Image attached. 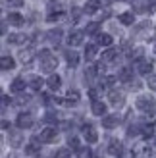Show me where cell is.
Segmentation results:
<instances>
[{
    "label": "cell",
    "instance_id": "16",
    "mask_svg": "<svg viewBox=\"0 0 156 158\" xmlns=\"http://www.w3.org/2000/svg\"><path fill=\"white\" fill-rule=\"evenodd\" d=\"M108 152H110L112 156H116V158H118L123 151H125V148H123V145H121V141H118V139H110V141H108Z\"/></svg>",
    "mask_w": 156,
    "mask_h": 158
},
{
    "label": "cell",
    "instance_id": "26",
    "mask_svg": "<svg viewBox=\"0 0 156 158\" xmlns=\"http://www.w3.org/2000/svg\"><path fill=\"white\" fill-rule=\"evenodd\" d=\"M0 68H2V72H12V69L15 68L14 56H8V54H4V56L0 58Z\"/></svg>",
    "mask_w": 156,
    "mask_h": 158
},
{
    "label": "cell",
    "instance_id": "4",
    "mask_svg": "<svg viewBox=\"0 0 156 158\" xmlns=\"http://www.w3.org/2000/svg\"><path fill=\"white\" fill-rule=\"evenodd\" d=\"M81 133H83V139L87 141V145L98 143V133H96V129H95L92 123H83L81 125Z\"/></svg>",
    "mask_w": 156,
    "mask_h": 158
},
{
    "label": "cell",
    "instance_id": "44",
    "mask_svg": "<svg viewBox=\"0 0 156 158\" xmlns=\"http://www.w3.org/2000/svg\"><path fill=\"white\" fill-rule=\"evenodd\" d=\"M12 125H10V122H8V120H2V131H6V133H10L12 129Z\"/></svg>",
    "mask_w": 156,
    "mask_h": 158
},
{
    "label": "cell",
    "instance_id": "15",
    "mask_svg": "<svg viewBox=\"0 0 156 158\" xmlns=\"http://www.w3.org/2000/svg\"><path fill=\"white\" fill-rule=\"evenodd\" d=\"M6 21L10 23V25H14V27H23L25 25V18H23L19 12H10L6 15Z\"/></svg>",
    "mask_w": 156,
    "mask_h": 158
},
{
    "label": "cell",
    "instance_id": "35",
    "mask_svg": "<svg viewBox=\"0 0 156 158\" xmlns=\"http://www.w3.org/2000/svg\"><path fill=\"white\" fill-rule=\"evenodd\" d=\"M141 131H143V125L141 123H133V125L127 127V137H139Z\"/></svg>",
    "mask_w": 156,
    "mask_h": 158
},
{
    "label": "cell",
    "instance_id": "28",
    "mask_svg": "<svg viewBox=\"0 0 156 158\" xmlns=\"http://www.w3.org/2000/svg\"><path fill=\"white\" fill-rule=\"evenodd\" d=\"M118 21L121 25H133L135 23V12H121L118 15Z\"/></svg>",
    "mask_w": 156,
    "mask_h": 158
},
{
    "label": "cell",
    "instance_id": "5",
    "mask_svg": "<svg viewBox=\"0 0 156 158\" xmlns=\"http://www.w3.org/2000/svg\"><path fill=\"white\" fill-rule=\"evenodd\" d=\"M33 123H35L33 114H29V112H19L18 118H15V125H18V129H21V131L23 129H31Z\"/></svg>",
    "mask_w": 156,
    "mask_h": 158
},
{
    "label": "cell",
    "instance_id": "32",
    "mask_svg": "<svg viewBox=\"0 0 156 158\" xmlns=\"http://www.w3.org/2000/svg\"><path fill=\"white\" fill-rule=\"evenodd\" d=\"M66 143H68V148H72V151L75 152L77 148H81V143H79V137L75 135V133H72V135L66 137Z\"/></svg>",
    "mask_w": 156,
    "mask_h": 158
},
{
    "label": "cell",
    "instance_id": "19",
    "mask_svg": "<svg viewBox=\"0 0 156 158\" xmlns=\"http://www.w3.org/2000/svg\"><path fill=\"white\" fill-rule=\"evenodd\" d=\"M44 83L46 81H43L41 75H31V77H27V87H29L31 91H41Z\"/></svg>",
    "mask_w": 156,
    "mask_h": 158
},
{
    "label": "cell",
    "instance_id": "3",
    "mask_svg": "<svg viewBox=\"0 0 156 158\" xmlns=\"http://www.w3.org/2000/svg\"><path fill=\"white\" fill-rule=\"evenodd\" d=\"M60 135V129L56 127V125H46V127L41 129V133H39V141H41L43 145H52V143H56V139Z\"/></svg>",
    "mask_w": 156,
    "mask_h": 158
},
{
    "label": "cell",
    "instance_id": "41",
    "mask_svg": "<svg viewBox=\"0 0 156 158\" xmlns=\"http://www.w3.org/2000/svg\"><path fill=\"white\" fill-rule=\"evenodd\" d=\"M29 97H27V94H25V97H23V94H21V97L18 98V102H15V104H19V106H23V104H29Z\"/></svg>",
    "mask_w": 156,
    "mask_h": 158
},
{
    "label": "cell",
    "instance_id": "29",
    "mask_svg": "<svg viewBox=\"0 0 156 158\" xmlns=\"http://www.w3.org/2000/svg\"><path fill=\"white\" fill-rule=\"evenodd\" d=\"M100 25H102L100 21H91V23H87V27H85V35L98 37L100 35Z\"/></svg>",
    "mask_w": 156,
    "mask_h": 158
},
{
    "label": "cell",
    "instance_id": "42",
    "mask_svg": "<svg viewBox=\"0 0 156 158\" xmlns=\"http://www.w3.org/2000/svg\"><path fill=\"white\" fill-rule=\"evenodd\" d=\"M10 98H8V94H2V112H6V108H8V104H10Z\"/></svg>",
    "mask_w": 156,
    "mask_h": 158
},
{
    "label": "cell",
    "instance_id": "25",
    "mask_svg": "<svg viewBox=\"0 0 156 158\" xmlns=\"http://www.w3.org/2000/svg\"><path fill=\"white\" fill-rule=\"evenodd\" d=\"M118 58H120V50L118 48H108L106 52H102V62H104V64L118 62Z\"/></svg>",
    "mask_w": 156,
    "mask_h": 158
},
{
    "label": "cell",
    "instance_id": "7",
    "mask_svg": "<svg viewBox=\"0 0 156 158\" xmlns=\"http://www.w3.org/2000/svg\"><path fill=\"white\" fill-rule=\"evenodd\" d=\"M135 72L139 73V75H152V62L150 60H146V58H143V60H139L137 64H135Z\"/></svg>",
    "mask_w": 156,
    "mask_h": 158
},
{
    "label": "cell",
    "instance_id": "13",
    "mask_svg": "<svg viewBox=\"0 0 156 158\" xmlns=\"http://www.w3.org/2000/svg\"><path fill=\"white\" fill-rule=\"evenodd\" d=\"M8 145H10L12 148H19L23 145V133H21V129L8 133Z\"/></svg>",
    "mask_w": 156,
    "mask_h": 158
},
{
    "label": "cell",
    "instance_id": "6",
    "mask_svg": "<svg viewBox=\"0 0 156 158\" xmlns=\"http://www.w3.org/2000/svg\"><path fill=\"white\" fill-rule=\"evenodd\" d=\"M108 102H110L114 108H121L125 104V94L121 91H118V89H110L108 91Z\"/></svg>",
    "mask_w": 156,
    "mask_h": 158
},
{
    "label": "cell",
    "instance_id": "39",
    "mask_svg": "<svg viewBox=\"0 0 156 158\" xmlns=\"http://www.w3.org/2000/svg\"><path fill=\"white\" fill-rule=\"evenodd\" d=\"M44 122L48 123V125H52V123L56 125V122H58V116L54 114V112H46V114H44Z\"/></svg>",
    "mask_w": 156,
    "mask_h": 158
},
{
    "label": "cell",
    "instance_id": "31",
    "mask_svg": "<svg viewBox=\"0 0 156 158\" xmlns=\"http://www.w3.org/2000/svg\"><path fill=\"white\" fill-rule=\"evenodd\" d=\"M66 62H68L69 68H77V66H79V54L69 48V50L66 52Z\"/></svg>",
    "mask_w": 156,
    "mask_h": 158
},
{
    "label": "cell",
    "instance_id": "30",
    "mask_svg": "<svg viewBox=\"0 0 156 158\" xmlns=\"http://www.w3.org/2000/svg\"><path fill=\"white\" fill-rule=\"evenodd\" d=\"M143 56H145V48H143V46H135V48H131V50L127 52V58L133 60L135 64H137L139 60H143Z\"/></svg>",
    "mask_w": 156,
    "mask_h": 158
},
{
    "label": "cell",
    "instance_id": "47",
    "mask_svg": "<svg viewBox=\"0 0 156 158\" xmlns=\"http://www.w3.org/2000/svg\"><path fill=\"white\" fill-rule=\"evenodd\" d=\"M118 2H127V0H118Z\"/></svg>",
    "mask_w": 156,
    "mask_h": 158
},
{
    "label": "cell",
    "instance_id": "2",
    "mask_svg": "<svg viewBox=\"0 0 156 158\" xmlns=\"http://www.w3.org/2000/svg\"><path fill=\"white\" fill-rule=\"evenodd\" d=\"M135 106L141 110V112H145V114H150V116L156 114V98L149 97V94H141V97H137Z\"/></svg>",
    "mask_w": 156,
    "mask_h": 158
},
{
    "label": "cell",
    "instance_id": "46",
    "mask_svg": "<svg viewBox=\"0 0 156 158\" xmlns=\"http://www.w3.org/2000/svg\"><path fill=\"white\" fill-rule=\"evenodd\" d=\"M6 31H8V21L4 19L2 23H0V33H2V35H6Z\"/></svg>",
    "mask_w": 156,
    "mask_h": 158
},
{
    "label": "cell",
    "instance_id": "38",
    "mask_svg": "<svg viewBox=\"0 0 156 158\" xmlns=\"http://www.w3.org/2000/svg\"><path fill=\"white\" fill-rule=\"evenodd\" d=\"M2 2L8 8H21L23 4H25V0H2Z\"/></svg>",
    "mask_w": 156,
    "mask_h": 158
},
{
    "label": "cell",
    "instance_id": "45",
    "mask_svg": "<svg viewBox=\"0 0 156 158\" xmlns=\"http://www.w3.org/2000/svg\"><path fill=\"white\" fill-rule=\"evenodd\" d=\"M118 158H135V156H133V152H131V151H123Z\"/></svg>",
    "mask_w": 156,
    "mask_h": 158
},
{
    "label": "cell",
    "instance_id": "10",
    "mask_svg": "<svg viewBox=\"0 0 156 158\" xmlns=\"http://www.w3.org/2000/svg\"><path fill=\"white\" fill-rule=\"evenodd\" d=\"M83 35H85V31H79V29L69 31V35H68V44L72 46V48H75V46H81V44H83Z\"/></svg>",
    "mask_w": 156,
    "mask_h": 158
},
{
    "label": "cell",
    "instance_id": "14",
    "mask_svg": "<svg viewBox=\"0 0 156 158\" xmlns=\"http://www.w3.org/2000/svg\"><path fill=\"white\" fill-rule=\"evenodd\" d=\"M62 37H64V31H62L60 27L46 31V35H44V39H46L50 44H60V43H62Z\"/></svg>",
    "mask_w": 156,
    "mask_h": 158
},
{
    "label": "cell",
    "instance_id": "23",
    "mask_svg": "<svg viewBox=\"0 0 156 158\" xmlns=\"http://www.w3.org/2000/svg\"><path fill=\"white\" fill-rule=\"evenodd\" d=\"M18 56H19V62H21V64L27 66V64H31V62H33V58H35V50H33V48H21Z\"/></svg>",
    "mask_w": 156,
    "mask_h": 158
},
{
    "label": "cell",
    "instance_id": "9",
    "mask_svg": "<svg viewBox=\"0 0 156 158\" xmlns=\"http://www.w3.org/2000/svg\"><path fill=\"white\" fill-rule=\"evenodd\" d=\"M41 147H43V143L39 141V137H33V139H31L29 143L25 145V148H23V151H25L27 156H37V154H41Z\"/></svg>",
    "mask_w": 156,
    "mask_h": 158
},
{
    "label": "cell",
    "instance_id": "43",
    "mask_svg": "<svg viewBox=\"0 0 156 158\" xmlns=\"http://www.w3.org/2000/svg\"><path fill=\"white\" fill-rule=\"evenodd\" d=\"M149 87H150L152 91H156V75H150L149 77Z\"/></svg>",
    "mask_w": 156,
    "mask_h": 158
},
{
    "label": "cell",
    "instance_id": "33",
    "mask_svg": "<svg viewBox=\"0 0 156 158\" xmlns=\"http://www.w3.org/2000/svg\"><path fill=\"white\" fill-rule=\"evenodd\" d=\"M75 156L77 158H92L95 152H92V148L89 145H85V147H81V148H77V151H75Z\"/></svg>",
    "mask_w": 156,
    "mask_h": 158
},
{
    "label": "cell",
    "instance_id": "17",
    "mask_svg": "<svg viewBox=\"0 0 156 158\" xmlns=\"http://www.w3.org/2000/svg\"><path fill=\"white\" fill-rule=\"evenodd\" d=\"M25 87H27V81L23 77H15L14 81L10 83V93L14 94H21L23 91H25Z\"/></svg>",
    "mask_w": 156,
    "mask_h": 158
},
{
    "label": "cell",
    "instance_id": "48",
    "mask_svg": "<svg viewBox=\"0 0 156 158\" xmlns=\"http://www.w3.org/2000/svg\"><path fill=\"white\" fill-rule=\"evenodd\" d=\"M154 147H156V137H154Z\"/></svg>",
    "mask_w": 156,
    "mask_h": 158
},
{
    "label": "cell",
    "instance_id": "24",
    "mask_svg": "<svg viewBox=\"0 0 156 158\" xmlns=\"http://www.w3.org/2000/svg\"><path fill=\"white\" fill-rule=\"evenodd\" d=\"M96 44L98 46H104V48H112V44H114V37L110 33H100L96 37Z\"/></svg>",
    "mask_w": 156,
    "mask_h": 158
},
{
    "label": "cell",
    "instance_id": "40",
    "mask_svg": "<svg viewBox=\"0 0 156 158\" xmlns=\"http://www.w3.org/2000/svg\"><path fill=\"white\" fill-rule=\"evenodd\" d=\"M127 87H129V89H131V91H139V89H141V87H143V85H141V83H139V81H135V79H133V81H131V83H129Z\"/></svg>",
    "mask_w": 156,
    "mask_h": 158
},
{
    "label": "cell",
    "instance_id": "27",
    "mask_svg": "<svg viewBox=\"0 0 156 158\" xmlns=\"http://www.w3.org/2000/svg\"><path fill=\"white\" fill-rule=\"evenodd\" d=\"M29 41V37L27 35H23V33H10V35H8V43H10V44H25Z\"/></svg>",
    "mask_w": 156,
    "mask_h": 158
},
{
    "label": "cell",
    "instance_id": "21",
    "mask_svg": "<svg viewBox=\"0 0 156 158\" xmlns=\"http://www.w3.org/2000/svg\"><path fill=\"white\" fill-rule=\"evenodd\" d=\"M118 81L129 85L131 81H133V68H121L118 72Z\"/></svg>",
    "mask_w": 156,
    "mask_h": 158
},
{
    "label": "cell",
    "instance_id": "1",
    "mask_svg": "<svg viewBox=\"0 0 156 158\" xmlns=\"http://www.w3.org/2000/svg\"><path fill=\"white\" fill-rule=\"evenodd\" d=\"M39 66H41V72L43 73H48L52 75L54 69L58 68V58L48 50V48H43L39 52Z\"/></svg>",
    "mask_w": 156,
    "mask_h": 158
},
{
    "label": "cell",
    "instance_id": "37",
    "mask_svg": "<svg viewBox=\"0 0 156 158\" xmlns=\"http://www.w3.org/2000/svg\"><path fill=\"white\" fill-rule=\"evenodd\" d=\"M64 12L62 10H56V12H50L48 15H46V21H50V23H54V21H60V19H64Z\"/></svg>",
    "mask_w": 156,
    "mask_h": 158
},
{
    "label": "cell",
    "instance_id": "8",
    "mask_svg": "<svg viewBox=\"0 0 156 158\" xmlns=\"http://www.w3.org/2000/svg\"><path fill=\"white\" fill-rule=\"evenodd\" d=\"M79 100H81V94H79V91L77 89H69L68 93H66V97H64V104L62 106H77L79 104Z\"/></svg>",
    "mask_w": 156,
    "mask_h": 158
},
{
    "label": "cell",
    "instance_id": "34",
    "mask_svg": "<svg viewBox=\"0 0 156 158\" xmlns=\"http://www.w3.org/2000/svg\"><path fill=\"white\" fill-rule=\"evenodd\" d=\"M52 158H72V148L60 147V148H56V152L52 154Z\"/></svg>",
    "mask_w": 156,
    "mask_h": 158
},
{
    "label": "cell",
    "instance_id": "20",
    "mask_svg": "<svg viewBox=\"0 0 156 158\" xmlns=\"http://www.w3.org/2000/svg\"><path fill=\"white\" fill-rule=\"evenodd\" d=\"M96 56H98V44L96 43H89L85 46V60L92 62V60H96Z\"/></svg>",
    "mask_w": 156,
    "mask_h": 158
},
{
    "label": "cell",
    "instance_id": "36",
    "mask_svg": "<svg viewBox=\"0 0 156 158\" xmlns=\"http://www.w3.org/2000/svg\"><path fill=\"white\" fill-rule=\"evenodd\" d=\"M154 129H156V125H154V123H145V125H143L141 135H143L145 139H149V137H152V135H154Z\"/></svg>",
    "mask_w": 156,
    "mask_h": 158
},
{
    "label": "cell",
    "instance_id": "11",
    "mask_svg": "<svg viewBox=\"0 0 156 158\" xmlns=\"http://www.w3.org/2000/svg\"><path fill=\"white\" fill-rule=\"evenodd\" d=\"M91 112L95 114V116H98V118L108 116V106H106V102H102V100H92V102H91Z\"/></svg>",
    "mask_w": 156,
    "mask_h": 158
},
{
    "label": "cell",
    "instance_id": "12",
    "mask_svg": "<svg viewBox=\"0 0 156 158\" xmlns=\"http://www.w3.org/2000/svg\"><path fill=\"white\" fill-rule=\"evenodd\" d=\"M120 122H121L120 114H108L102 118V127L104 129H116L120 125Z\"/></svg>",
    "mask_w": 156,
    "mask_h": 158
},
{
    "label": "cell",
    "instance_id": "18",
    "mask_svg": "<svg viewBox=\"0 0 156 158\" xmlns=\"http://www.w3.org/2000/svg\"><path fill=\"white\" fill-rule=\"evenodd\" d=\"M100 8H102V2H100V0H87V2L83 4V14L92 15V14H96Z\"/></svg>",
    "mask_w": 156,
    "mask_h": 158
},
{
    "label": "cell",
    "instance_id": "22",
    "mask_svg": "<svg viewBox=\"0 0 156 158\" xmlns=\"http://www.w3.org/2000/svg\"><path fill=\"white\" fill-rule=\"evenodd\" d=\"M46 87H48L50 91H60V87H62V77L58 75V73H52V75H48V79H46Z\"/></svg>",
    "mask_w": 156,
    "mask_h": 158
}]
</instances>
